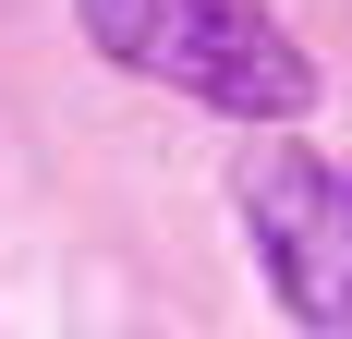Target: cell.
<instances>
[{"mask_svg": "<svg viewBox=\"0 0 352 339\" xmlns=\"http://www.w3.org/2000/svg\"><path fill=\"white\" fill-rule=\"evenodd\" d=\"M73 25H85V49H109L122 73H146L195 109H231V121L316 109V61L267 0H73Z\"/></svg>", "mask_w": 352, "mask_h": 339, "instance_id": "cell-1", "label": "cell"}, {"mask_svg": "<svg viewBox=\"0 0 352 339\" xmlns=\"http://www.w3.org/2000/svg\"><path fill=\"white\" fill-rule=\"evenodd\" d=\"M243 231H255V267H267L280 315H304L316 339H352V170L316 158V145L255 158Z\"/></svg>", "mask_w": 352, "mask_h": 339, "instance_id": "cell-2", "label": "cell"}]
</instances>
